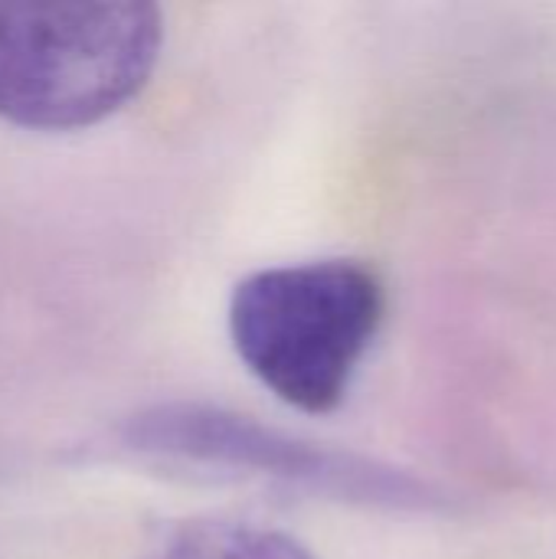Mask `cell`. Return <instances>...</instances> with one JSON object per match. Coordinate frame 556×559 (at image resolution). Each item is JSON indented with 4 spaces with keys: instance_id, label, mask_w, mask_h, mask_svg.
Listing matches in <instances>:
<instances>
[{
    "instance_id": "obj_1",
    "label": "cell",
    "mask_w": 556,
    "mask_h": 559,
    "mask_svg": "<svg viewBox=\"0 0 556 559\" xmlns=\"http://www.w3.org/2000/svg\"><path fill=\"white\" fill-rule=\"evenodd\" d=\"M161 43L164 16L144 0L0 3V118L88 128L147 85Z\"/></svg>"
},
{
    "instance_id": "obj_2",
    "label": "cell",
    "mask_w": 556,
    "mask_h": 559,
    "mask_svg": "<svg viewBox=\"0 0 556 559\" xmlns=\"http://www.w3.org/2000/svg\"><path fill=\"white\" fill-rule=\"evenodd\" d=\"M383 321V285L354 259L262 269L229 301V334L249 373L282 403L331 413Z\"/></svg>"
},
{
    "instance_id": "obj_4",
    "label": "cell",
    "mask_w": 556,
    "mask_h": 559,
    "mask_svg": "<svg viewBox=\"0 0 556 559\" xmlns=\"http://www.w3.org/2000/svg\"><path fill=\"white\" fill-rule=\"evenodd\" d=\"M141 559H315L295 537L233 518H193L167 531Z\"/></svg>"
},
{
    "instance_id": "obj_3",
    "label": "cell",
    "mask_w": 556,
    "mask_h": 559,
    "mask_svg": "<svg viewBox=\"0 0 556 559\" xmlns=\"http://www.w3.org/2000/svg\"><path fill=\"white\" fill-rule=\"evenodd\" d=\"M118 442L128 452L147 459L262 472L288 481H305L331 491L338 488L344 495H370L387 501L419 498V488L403 478H393L387 472H367V465H351L334 455H321L242 416L206 409V406H157L141 416H131L121 426Z\"/></svg>"
}]
</instances>
